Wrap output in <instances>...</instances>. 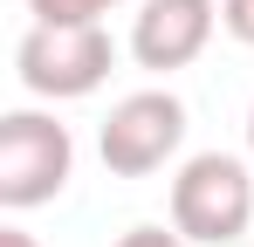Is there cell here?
Segmentation results:
<instances>
[{
    "mask_svg": "<svg viewBox=\"0 0 254 247\" xmlns=\"http://www.w3.org/2000/svg\"><path fill=\"white\" fill-rule=\"evenodd\" d=\"M110 7H124V0H28V14H35V21H55V28H69V21H103Z\"/></svg>",
    "mask_w": 254,
    "mask_h": 247,
    "instance_id": "cell-6",
    "label": "cell"
},
{
    "mask_svg": "<svg viewBox=\"0 0 254 247\" xmlns=\"http://www.w3.org/2000/svg\"><path fill=\"white\" fill-rule=\"evenodd\" d=\"M76 172V137L69 124H55L48 110H7L0 117V206L28 213V206L55 199Z\"/></svg>",
    "mask_w": 254,
    "mask_h": 247,
    "instance_id": "cell-3",
    "label": "cell"
},
{
    "mask_svg": "<svg viewBox=\"0 0 254 247\" xmlns=\"http://www.w3.org/2000/svg\"><path fill=\"white\" fill-rule=\"evenodd\" d=\"M248 158H254V110H248Z\"/></svg>",
    "mask_w": 254,
    "mask_h": 247,
    "instance_id": "cell-10",
    "label": "cell"
},
{
    "mask_svg": "<svg viewBox=\"0 0 254 247\" xmlns=\"http://www.w3.org/2000/svg\"><path fill=\"white\" fill-rule=\"evenodd\" d=\"M14 69L21 82L48 96V103H69V96H89V89H103V76L117 69V41L103 21H69V28H55V21H35L21 48H14Z\"/></svg>",
    "mask_w": 254,
    "mask_h": 247,
    "instance_id": "cell-2",
    "label": "cell"
},
{
    "mask_svg": "<svg viewBox=\"0 0 254 247\" xmlns=\"http://www.w3.org/2000/svg\"><path fill=\"white\" fill-rule=\"evenodd\" d=\"M234 247H248V241H234Z\"/></svg>",
    "mask_w": 254,
    "mask_h": 247,
    "instance_id": "cell-11",
    "label": "cell"
},
{
    "mask_svg": "<svg viewBox=\"0 0 254 247\" xmlns=\"http://www.w3.org/2000/svg\"><path fill=\"white\" fill-rule=\"evenodd\" d=\"M220 28L254 48V0H220Z\"/></svg>",
    "mask_w": 254,
    "mask_h": 247,
    "instance_id": "cell-7",
    "label": "cell"
},
{
    "mask_svg": "<svg viewBox=\"0 0 254 247\" xmlns=\"http://www.w3.org/2000/svg\"><path fill=\"white\" fill-rule=\"evenodd\" d=\"M254 220V172L234 151H199L172 179V227L192 247H234Z\"/></svg>",
    "mask_w": 254,
    "mask_h": 247,
    "instance_id": "cell-1",
    "label": "cell"
},
{
    "mask_svg": "<svg viewBox=\"0 0 254 247\" xmlns=\"http://www.w3.org/2000/svg\"><path fill=\"white\" fill-rule=\"evenodd\" d=\"M0 247H42L35 234H21V227H0Z\"/></svg>",
    "mask_w": 254,
    "mask_h": 247,
    "instance_id": "cell-9",
    "label": "cell"
},
{
    "mask_svg": "<svg viewBox=\"0 0 254 247\" xmlns=\"http://www.w3.org/2000/svg\"><path fill=\"white\" fill-rule=\"evenodd\" d=\"M179 144H186V103L172 89H130L96 130L110 179H151L165 158H179Z\"/></svg>",
    "mask_w": 254,
    "mask_h": 247,
    "instance_id": "cell-4",
    "label": "cell"
},
{
    "mask_svg": "<svg viewBox=\"0 0 254 247\" xmlns=\"http://www.w3.org/2000/svg\"><path fill=\"white\" fill-rule=\"evenodd\" d=\"M117 247H192V241H186L179 227H172V234H165V227H130Z\"/></svg>",
    "mask_w": 254,
    "mask_h": 247,
    "instance_id": "cell-8",
    "label": "cell"
},
{
    "mask_svg": "<svg viewBox=\"0 0 254 247\" xmlns=\"http://www.w3.org/2000/svg\"><path fill=\"white\" fill-rule=\"evenodd\" d=\"M220 21V0H137V21H130V55L137 69L172 76L186 62H199Z\"/></svg>",
    "mask_w": 254,
    "mask_h": 247,
    "instance_id": "cell-5",
    "label": "cell"
}]
</instances>
